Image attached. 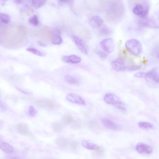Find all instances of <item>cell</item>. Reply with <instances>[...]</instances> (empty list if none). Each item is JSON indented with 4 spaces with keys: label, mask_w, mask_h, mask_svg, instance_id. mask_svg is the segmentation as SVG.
Masks as SVG:
<instances>
[{
    "label": "cell",
    "mask_w": 159,
    "mask_h": 159,
    "mask_svg": "<svg viewBox=\"0 0 159 159\" xmlns=\"http://www.w3.org/2000/svg\"><path fill=\"white\" fill-rule=\"evenodd\" d=\"M125 47L127 51L134 56L139 55L142 51L141 43L136 39H132L127 41L125 43Z\"/></svg>",
    "instance_id": "obj_1"
},
{
    "label": "cell",
    "mask_w": 159,
    "mask_h": 159,
    "mask_svg": "<svg viewBox=\"0 0 159 159\" xmlns=\"http://www.w3.org/2000/svg\"><path fill=\"white\" fill-rule=\"evenodd\" d=\"M103 99L105 102L108 104L113 105L119 109L122 110H126L124 104L114 93H107L104 96Z\"/></svg>",
    "instance_id": "obj_2"
},
{
    "label": "cell",
    "mask_w": 159,
    "mask_h": 159,
    "mask_svg": "<svg viewBox=\"0 0 159 159\" xmlns=\"http://www.w3.org/2000/svg\"><path fill=\"white\" fill-rule=\"evenodd\" d=\"M100 45L102 49L108 53L113 52L115 48V43L112 38H107L102 40Z\"/></svg>",
    "instance_id": "obj_3"
},
{
    "label": "cell",
    "mask_w": 159,
    "mask_h": 159,
    "mask_svg": "<svg viewBox=\"0 0 159 159\" xmlns=\"http://www.w3.org/2000/svg\"><path fill=\"white\" fill-rule=\"evenodd\" d=\"M111 65L114 70L118 71L126 70L127 66L125 64V60L121 57H118L113 61L111 62Z\"/></svg>",
    "instance_id": "obj_4"
},
{
    "label": "cell",
    "mask_w": 159,
    "mask_h": 159,
    "mask_svg": "<svg viewBox=\"0 0 159 159\" xmlns=\"http://www.w3.org/2000/svg\"><path fill=\"white\" fill-rule=\"evenodd\" d=\"M146 77L152 82L159 83V69L155 67L149 70L146 73Z\"/></svg>",
    "instance_id": "obj_5"
},
{
    "label": "cell",
    "mask_w": 159,
    "mask_h": 159,
    "mask_svg": "<svg viewBox=\"0 0 159 159\" xmlns=\"http://www.w3.org/2000/svg\"><path fill=\"white\" fill-rule=\"evenodd\" d=\"M72 38L73 41L80 50L85 55L88 54V50L87 46L82 39L75 36H73Z\"/></svg>",
    "instance_id": "obj_6"
},
{
    "label": "cell",
    "mask_w": 159,
    "mask_h": 159,
    "mask_svg": "<svg viewBox=\"0 0 159 159\" xmlns=\"http://www.w3.org/2000/svg\"><path fill=\"white\" fill-rule=\"evenodd\" d=\"M66 98L68 101L72 103L83 106L86 105L85 101L81 97L73 93L67 94L66 96Z\"/></svg>",
    "instance_id": "obj_7"
},
{
    "label": "cell",
    "mask_w": 159,
    "mask_h": 159,
    "mask_svg": "<svg viewBox=\"0 0 159 159\" xmlns=\"http://www.w3.org/2000/svg\"><path fill=\"white\" fill-rule=\"evenodd\" d=\"M35 102L39 106L48 109H53L56 106L54 101L48 99L38 100Z\"/></svg>",
    "instance_id": "obj_8"
},
{
    "label": "cell",
    "mask_w": 159,
    "mask_h": 159,
    "mask_svg": "<svg viewBox=\"0 0 159 159\" xmlns=\"http://www.w3.org/2000/svg\"><path fill=\"white\" fill-rule=\"evenodd\" d=\"M141 20L139 22L141 26L153 28H159V26L156 24V22L152 19L146 17L142 18Z\"/></svg>",
    "instance_id": "obj_9"
},
{
    "label": "cell",
    "mask_w": 159,
    "mask_h": 159,
    "mask_svg": "<svg viewBox=\"0 0 159 159\" xmlns=\"http://www.w3.org/2000/svg\"><path fill=\"white\" fill-rule=\"evenodd\" d=\"M136 151L140 153L150 154L152 151V148L149 145L142 143H139L136 146Z\"/></svg>",
    "instance_id": "obj_10"
},
{
    "label": "cell",
    "mask_w": 159,
    "mask_h": 159,
    "mask_svg": "<svg viewBox=\"0 0 159 159\" xmlns=\"http://www.w3.org/2000/svg\"><path fill=\"white\" fill-rule=\"evenodd\" d=\"M103 23V20L100 16H95L92 17L89 19V24L92 27L98 28L101 27Z\"/></svg>",
    "instance_id": "obj_11"
},
{
    "label": "cell",
    "mask_w": 159,
    "mask_h": 159,
    "mask_svg": "<svg viewBox=\"0 0 159 159\" xmlns=\"http://www.w3.org/2000/svg\"><path fill=\"white\" fill-rule=\"evenodd\" d=\"M102 122L106 127L111 129L118 130L120 126L117 124L109 119L104 118L102 120Z\"/></svg>",
    "instance_id": "obj_12"
},
{
    "label": "cell",
    "mask_w": 159,
    "mask_h": 159,
    "mask_svg": "<svg viewBox=\"0 0 159 159\" xmlns=\"http://www.w3.org/2000/svg\"><path fill=\"white\" fill-rule=\"evenodd\" d=\"M62 60L66 63L75 64L80 63L81 61V58L78 56L72 55L63 57Z\"/></svg>",
    "instance_id": "obj_13"
},
{
    "label": "cell",
    "mask_w": 159,
    "mask_h": 159,
    "mask_svg": "<svg viewBox=\"0 0 159 159\" xmlns=\"http://www.w3.org/2000/svg\"><path fill=\"white\" fill-rule=\"evenodd\" d=\"M18 131L20 134L25 135L30 134V132L27 126L23 123H19L17 125Z\"/></svg>",
    "instance_id": "obj_14"
},
{
    "label": "cell",
    "mask_w": 159,
    "mask_h": 159,
    "mask_svg": "<svg viewBox=\"0 0 159 159\" xmlns=\"http://www.w3.org/2000/svg\"><path fill=\"white\" fill-rule=\"evenodd\" d=\"M0 148L2 150L6 153H10L13 151V147L7 143L1 142Z\"/></svg>",
    "instance_id": "obj_15"
},
{
    "label": "cell",
    "mask_w": 159,
    "mask_h": 159,
    "mask_svg": "<svg viewBox=\"0 0 159 159\" xmlns=\"http://www.w3.org/2000/svg\"><path fill=\"white\" fill-rule=\"evenodd\" d=\"M68 140L63 137H60L57 138L56 140L57 145L61 148H64L68 144Z\"/></svg>",
    "instance_id": "obj_16"
},
{
    "label": "cell",
    "mask_w": 159,
    "mask_h": 159,
    "mask_svg": "<svg viewBox=\"0 0 159 159\" xmlns=\"http://www.w3.org/2000/svg\"><path fill=\"white\" fill-rule=\"evenodd\" d=\"M81 144L84 147L89 150H96L99 148L96 144L85 141H82Z\"/></svg>",
    "instance_id": "obj_17"
},
{
    "label": "cell",
    "mask_w": 159,
    "mask_h": 159,
    "mask_svg": "<svg viewBox=\"0 0 159 159\" xmlns=\"http://www.w3.org/2000/svg\"><path fill=\"white\" fill-rule=\"evenodd\" d=\"M46 0H31L33 7L38 9L42 7L45 3Z\"/></svg>",
    "instance_id": "obj_18"
},
{
    "label": "cell",
    "mask_w": 159,
    "mask_h": 159,
    "mask_svg": "<svg viewBox=\"0 0 159 159\" xmlns=\"http://www.w3.org/2000/svg\"><path fill=\"white\" fill-rule=\"evenodd\" d=\"M143 8V6L140 4H137L133 9V11L135 15L140 16L142 13Z\"/></svg>",
    "instance_id": "obj_19"
},
{
    "label": "cell",
    "mask_w": 159,
    "mask_h": 159,
    "mask_svg": "<svg viewBox=\"0 0 159 159\" xmlns=\"http://www.w3.org/2000/svg\"><path fill=\"white\" fill-rule=\"evenodd\" d=\"M66 82L71 84H76L79 83V80L76 78L70 75H66L65 78Z\"/></svg>",
    "instance_id": "obj_20"
},
{
    "label": "cell",
    "mask_w": 159,
    "mask_h": 159,
    "mask_svg": "<svg viewBox=\"0 0 159 159\" xmlns=\"http://www.w3.org/2000/svg\"><path fill=\"white\" fill-rule=\"evenodd\" d=\"M62 121L65 125H70L73 121L72 116L70 114H66L62 117Z\"/></svg>",
    "instance_id": "obj_21"
},
{
    "label": "cell",
    "mask_w": 159,
    "mask_h": 159,
    "mask_svg": "<svg viewBox=\"0 0 159 159\" xmlns=\"http://www.w3.org/2000/svg\"><path fill=\"white\" fill-rule=\"evenodd\" d=\"M27 51L30 52L36 55L39 56H43L45 55V53L33 48H26Z\"/></svg>",
    "instance_id": "obj_22"
},
{
    "label": "cell",
    "mask_w": 159,
    "mask_h": 159,
    "mask_svg": "<svg viewBox=\"0 0 159 159\" xmlns=\"http://www.w3.org/2000/svg\"><path fill=\"white\" fill-rule=\"evenodd\" d=\"M28 22L30 25L34 26H37L39 23L38 17L36 15H34L31 16L29 18Z\"/></svg>",
    "instance_id": "obj_23"
},
{
    "label": "cell",
    "mask_w": 159,
    "mask_h": 159,
    "mask_svg": "<svg viewBox=\"0 0 159 159\" xmlns=\"http://www.w3.org/2000/svg\"><path fill=\"white\" fill-rule=\"evenodd\" d=\"M0 16V20L3 23L7 24L10 22L11 17L8 14L1 13Z\"/></svg>",
    "instance_id": "obj_24"
},
{
    "label": "cell",
    "mask_w": 159,
    "mask_h": 159,
    "mask_svg": "<svg viewBox=\"0 0 159 159\" xmlns=\"http://www.w3.org/2000/svg\"><path fill=\"white\" fill-rule=\"evenodd\" d=\"M138 125L139 127L144 129H150L153 126L152 124L146 122H139L138 123Z\"/></svg>",
    "instance_id": "obj_25"
},
{
    "label": "cell",
    "mask_w": 159,
    "mask_h": 159,
    "mask_svg": "<svg viewBox=\"0 0 159 159\" xmlns=\"http://www.w3.org/2000/svg\"><path fill=\"white\" fill-rule=\"evenodd\" d=\"M52 41L53 44L58 45L61 44L62 43V39L60 35L58 34H56L53 36Z\"/></svg>",
    "instance_id": "obj_26"
},
{
    "label": "cell",
    "mask_w": 159,
    "mask_h": 159,
    "mask_svg": "<svg viewBox=\"0 0 159 159\" xmlns=\"http://www.w3.org/2000/svg\"><path fill=\"white\" fill-rule=\"evenodd\" d=\"M52 127L53 131L57 133L60 132L62 130V126L58 122L54 123L52 124Z\"/></svg>",
    "instance_id": "obj_27"
},
{
    "label": "cell",
    "mask_w": 159,
    "mask_h": 159,
    "mask_svg": "<svg viewBox=\"0 0 159 159\" xmlns=\"http://www.w3.org/2000/svg\"><path fill=\"white\" fill-rule=\"evenodd\" d=\"M100 34L103 35H107L110 34L111 33V30L107 27H104L100 30Z\"/></svg>",
    "instance_id": "obj_28"
},
{
    "label": "cell",
    "mask_w": 159,
    "mask_h": 159,
    "mask_svg": "<svg viewBox=\"0 0 159 159\" xmlns=\"http://www.w3.org/2000/svg\"><path fill=\"white\" fill-rule=\"evenodd\" d=\"M36 114V111L34 107L32 106H30L28 109V114L31 117H34Z\"/></svg>",
    "instance_id": "obj_29"
},
{
    "label": "cell",
    "mask_w": 159,
    "mask_h": 159,
    "mask_svg": "<svg viewBox=\"0 0 159 159\" xmlns=\"http://www.w3.org/2000/svg\"><path fill=\"white\" fill-rule=\"evenodd\" d=\"M141 66L135 65L127 66L126 69L131 71L138 70L140 68Z\"/></svg>",
    "instance_id": "obj_30"
},
{
    "label": "cell",
    "mask_w": 159,
    "mask_h": 159,
    "mask_svg": "<svg viewBox=\"0 0 159 159\" xmlns=\"http://www.w3.org/2000/svg\"><path fill=\"white\" fill-rule=\"evenodd\" d=\"M70 126L73 128L78 129L81 127V124L80 122L78 121H73L70 124Z\"/></svg>",
    "instance_id": "obj_31"
},
{
    "label": "cell",
    "mask_w": 159,
    "mask_h": 159,
    "mask_svg": "<svg viewBox=\"0 0 159 159\" xmlns=\"http://www.w3.org/2000/svg\"><path fill=\"white\" fill-rule=\"evenodd\" d=\"M69 146L72 150L75 151L78 146V143L75 141H71L69 143Z\"/></svg>",
    "instance_id": "obj_32"
},
{
    "label": "cell",
    "mask_w": 159,
    "mask_h": 159,
    "mask_svg": "<svg viewBox=\"0 0 159 159\" xmlns=\"http://www.w3.org/2000/svg\"><path fill=\"white\" fill-rule=\"evenodd\" d=\"M148 11L149 7L148 6H147L144 9H143L142 13L140 16V17L141 18H144L147 17Z\"/></svg>",
    "instance_id": "obj_33"
},
{
    "label": "cell",
    "mask_w": 159,
    "mask_h": 159,
    "mask_svg": "<svg viewBox=\"0 0 159 159\" xmlns=\"http://www.w3.org/2000/svg\"><path fill=\"white\" fill-rule=\"evenodd\" d=\"M97 53L102 58H106L108 56L107 54L106 53L102 51H98Z\"/></svg>",
    "instance_id": "obj_34"
},
{
    "label": "cell",
    "mask_w": 159,
    "mask_h": 159,
    "mask_svg": "<svg viewBox=\"0 0 159 159\" xmlns=\"http://www.w3.org/2000/svg\"><path fill=\"white\" fill-rule=\"evenodd\" d=\"M146 73L142 72H138L135 73L134 76L135 77L138 78H141L146 77Z\"/></svg>",
    "instance_id": "obj_35"
},
{
    "label": "cell",
    "mask_w": 159,
    "mask_h": 159,
    "mask_svg": "<svg viewBox=\"0 0 159 159\" xmlns=\"http://www.w3.org/2000/svg\"><path fill=\"white\" fill-rule=\"evenodd\" d=\"M94 152L96 154L98 155H100L103 154L104 152V150L103 148H99L96 149Z\"/></svg>",
    "instance_id": "obj_36"
},
{
    "label": "cell",
    "mask_w": 159,
    "mask_h": 159,
    "mask_svg": "<svg viewBox=\"0 0 159 159\" xmlns=\"http://www.w3.org/2000/svg\"><path fill=\"white\" fill-rule=\"evenodd\" d=\"M89 125L90 127L93 128H96L97 126V123L93 120L91 121L89 124Z\"/></svg>",
    "instance_id": "obj_37"
},
{
    "label": "cell",
    "mask_w": 159,
    "mask_h": 159,
    "mask_svg": "<svg viewBox=\"0 0 159 159\" xmlns=\"http://www.w3.org/2000/svg\"><path fill=\"white\" fill-rule=\"evenodd\" d=\"M59 2L62 3H70L72 0H59Z\"/></svg>",
    "instance_id": "obj_38"
},
{
    "label": "cell",
    "mask_w": 159,
    "mask_h": 159,
    "mask_svg": "<svg viewBox=\"0 0 159 159\" xmlns=\"http://www.w3.org/2000/svg\"><path fill=\"white\" fill-rule=\"evenodd\" d=\"M13 1L16 4H19L22 2V0H13Z\"/></svg>",
    "instance_id": "obj_39"
},
{
    "label": "cell",
    "mask_w": 159,
    "mask_h": 159,
    "mask_svg": "<svg viewBox=\"0 0 159 159\" xmlns=\"http://www.w3.org/2000/svg\"><path fill=\"white\" fill-rule=\"evenodd\" d=\"M38 43L39 45L42 46H45V45L42 42H39Z\"/></svg>",
    "instance_id": "obj_40"
},
{
    "label": "cell",
    "mask_w": 159,
    "mask_h": 159,
    "mask_svg": "<svg viewBox=\"0 0 159 159\" xmlns=\"http://www.w3.org/2000/svg\"><path fill=\"white\" fill-rule=\"evenodd\" d=\"M3 1H7V0H3Z\"/></svg>",
    "instance_id": "obj_41"
}]
</instances>
